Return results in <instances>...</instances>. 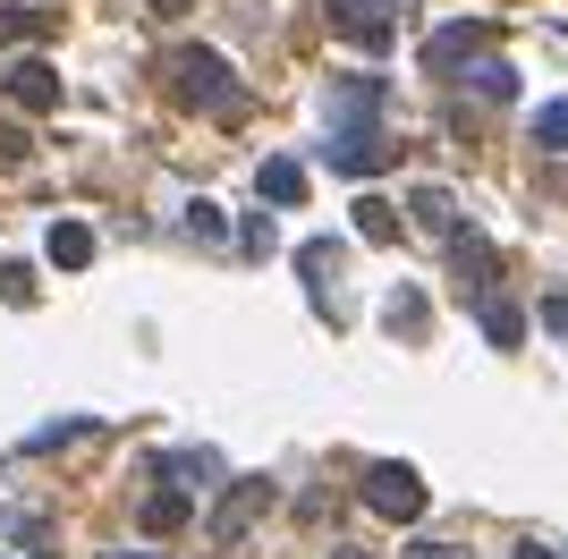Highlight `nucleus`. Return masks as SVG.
Segmentation results:
<instances>
[{
	"instance_id": "f257e3e1",
	"label": "nucleus",
	"mask_w": 568,
	"mask_h": 559,
	"mask_svg": "<svg viewBox=\"0 0 568 559\" xmlns=\"http://www.w3.org/2000/svg\"><path fill=\"white\" fill-rule=\"evenodd\" d=\"M170 77H179V102H195V111H246V85H230L221 51H179Z\"/></svg>"
},
{
	"instance_id": "f03ea898",
	"label": "nucleus",
	"mask_w": 568,
	"mask_h": 559,
	"mask_svg": "<svg viewBox=\"0 0 568 559\" xmlns=\"http://www.w3.org/2000/svg\"><path fill=\"white\" fill-rule=\"evenodd\" d=\"M365 509L374 517H399V526H416V517H425V475H416V466H365Z\"/></svg>"
},
{
	"instance_id": "7ed1b4c3",
	"label": "nucleus",
	"mask_w": 568,
	"mask_h": 559,
	"mask_svg": "<svg viewBox=\"0 0 568 559\" xmlns=\"http://www.w3.org/2000/svg\"><path fill=\"white\" fill-rule=\"evenodd\" d=\"M382 111V77H339L332 85V136H374Z\"/></svg>"
},
{
	"instance_id": "20e7f679",
	"label": "nucleus",
	"mask_w": 568,
	"mask_h": 559,
	"mask_svg": "<svg viewBox=\"0 0 568 559\" xmlns=\"http://www.w3.org/2000/svg\"><path fill=\"white\" fill-rule=\"evenodd\" d=\"M263 509H272V484H230V500L213 509V542H237Z\"/></svg>"
},
{
	"instance_id": "39448f33",
	"label": "nucleus",
	"mask_w": 568,
	"mask_h": 559,
	"mask_svg": "<svg viewBox=\"0 0 568 559\" xmlns=\"http://www.w3.org/2000/svg\"><path fill=\"white\" fill-rule=\"evenodd\" d=\"M450 272H458V288H467L475 305L493 297V246L484 237H467V230H450Z\"/></svg>"
},
{
	"instance_id": "423d86ee",
	"label": "nucleus",
	"mask_w": 568,
	"mask_h": 559,
	"mask_svg": "<svg viewBox=\"0 0 568 559\" xmlns=\"http://www.w3.org/2000/svg\"><path fill=\"white\" fill-rule=\"evenodd\" d=\"M323 162L348 170V179H374V170L390 162V136H382V128H374V136H332V144H323Z\"/></svg>"
},
{
	"instance_id": "0eeeda50",
	"label": "nucleus",
	"mask_w": 568,
	"mask_h": 559,
	"mask_svg": "<svg viewBox=\"0 0 568 559\" xmlns=\"http://www.w3.org/2000/svg\"><path fill=\"white\" fill-rule=\"evenodd\" d=\"M9 102H18V111H60V77H51L43 60H18V69H9Z\"/></svg>"
},
{
	"instance_id": "6e6552de",
	"label": "nucleus",
	"mask_w": 568,
	"mask_h": 559,
	"mask_svg": "<svg viewBox=\"0 0 568 559\" xmlns=\"http://www.w3.org/2000/svg\"><path fill=\"white\" fill-rule=\"evenodd\" d=\"M332 26H339V34H356L365 51L390 43V18H382V0H332Z\"/></svg>"
},
{
	"instance_id": "1a4fd4ad",
	"label": "nucleus",
	"mask_w": 568,
	"mask_h": 559,
	"mask_svg": "<svg viewBox=\"0 0 568 559\" xmlns=\"http://www.w3.org/2000/svg\"><path fill=\"white\" fill-rule=\"evenodd\" d=\"M475 51H484V26H442V34H433V43H425V69L433 77H442V69H458V60H475Z\"/></svg>"
},
{
	"instance_id": "9d476101",
	"label": "nucleus",
	"mask_w": 568,
	"mask_h": 559,
	"mask_svg": "<svg viewBox=\"0 0 568 559\" xmlns=\"http://www.w3.org/2000/svg\"><path fill=\"white\" fill-rule=\"evenodd\" d=\"M43 255L60 263V272H85V263H94V230H85V221H51Z\"/></svg>"
},
{
	"instance_id": "9b49d317",
	"label": "nucleus",
	"mask_w": 568,
	"mask_h": 559,
	"mask_svg": "<svg viewBox=\"0 0 568 559\" xmlns=\"http://www.w3.org/2000/svg\"><path fill=\"white\" fill-rule=\"evenodd\" d=\"M255 186H263V195H272V204H306V170L288 162V153H272V162L255 170Z\"/></svg>"
},
{
	"instance_id": "f8f14e48",
	"label": "nucleus",
	"mask_w": 568,
	"mask_h": 559,
	"mask_svg": "<svg viewBox=\"0 0 568 559\" xmlns=\"http://www.w3.org/2000/svg\"><path fill=\"white\" fill-rule=\"evenodd\" d=\"M60 34V9H0V43H43Z\"/></svg>"
},
{
	"instance_id": "ddd939ff",
	"label": "nucleus",
	"mask_w": 568,
	"mask_h": 559,
	"mask_svg": "<svg viewBox=\"0 0 568 559\" xmlns=\"http://www.w3.org/2000/svg\"><path fill=\"white\" fill-rule=\"evenodd\" d=\"M356 237H365V246H390V237H399V212L382 204V195H365V204H356Z\"/></svg>"
},
{
	"instance_id": "4468645a",
	"label": "nucleus",
	"mask_w": 568,
	"mask_h": 559,
	"mask_svg": "<svg viewBox=\"0 0 568 559\" xmlns=\"http://www.w3.org/2000/svg\"><path fill=\"white\" fill-rule=\"evenodd\" d=\"M484 331H493V348H518V339H526V314L509 297H484Z\"/></svg>"
},
{
	"instance_id": "2eb2a0df",
	"label": "nucleus",
	"mask_w": 568,
	"mask_h": 559,
	"mask_svg": "<svg viewBox=\"0 0 568 559\" xmlns=\"http://www.w3.org/2000/svg\"><path fill=\"white\" fill-rule=\"evenodd\" d=\"M213 449H170V458H162V475H179V491H204V475H213Z\"/></svg>"
},
{
	"instance_id": "dca6fc26",
	"label": "nucleus",
	"mask_w": 568,
	"mask_h": 559,
	"mask_svg": "<svg viewBox=\"0 0 568 559\" xmlns=\"http://www.w3.org/2000/svg\"><path fill=\"white\" fill-rule=\"evenodd\" d=\"M535 144H544V153H568V102H544V111H535Z\"/></svg>"
},
{
	"instance_id": "f3484780",
	"label": "nucleus",
	"mask_w": 568,
	"mask_h": 559,
	"mask_svg": "<svg viewBox=\"0 0 568 559\" xmlns=\"http://www.w3.org/2000/svg\"><path fill=\"white\" fill-rule=\"evenodd\" d=\"M475 93H484V102H509V93H518V69H509V60H484V69H475Z\"/></svg>"
},
{
	"instance_id": "a211bd4d",
	"label": "nucleus",
	"mask_w": 568,
	"mask_h": 559,
	"mask_svg": "<svg viewBox=\"0 0 568 559\" xmlns=\"http://www.w3.org/2000/svg\"><path fill=\"white\" fill-rule=\"evenodd\" d=\"M179 517H187V491H153V500H144V526H153V535H170Z\"/></svg>"
},
{
	"instance_id": "6ab92c4d",
	"label": "nucleus",
	"mask_w": 568,
	"mask_h": 559,
	"mask_svg": "<svg viewBox=\"0 0 568 559\" xmlns=\"http://www.w3.org/2000/svg\"><path fill=\"white\" fill-rule=\"evenodd\" d=\"M416 221H425V230H450V195H442V186H425V195H416Z\"/></svg>"
},
{
	"instance_id": "aec40b11",
	"label": "nucleus",
	"mask_w": 568,
	"mask_h": 559,
	"mask_svg": "<svg viewBox=\"0 0 568 559\" xmlns=\"http://www.w3.org/2000/svg\"><path fill=\"white\" fill-rule=\"evenodd\" d=\"M0 297H9V305H34V272H26V263H9V272H0Z\"/></svg>"
},
{
	"instance_id": "412c9836",
	"label": "nucleus",
	"mask_w": 568,
	"mask_h": 559,
	"mask_svg": "<svg viewBox=\"0 0 568 559\" xmlns=\"http://www.w3.org/2000/svg\"><path fill=\"white\" fill-rule=\"evenodd\" d=\"M390 331H407V339H416V331H425V297H390Z\"/></svg>"
},
{
	"instance_id": "4be33fe9",
	"label": "nucleus",
	"mask_w": 568,
	"mask_h": 559,
	"mask_svg": "<svg viewBox=\"0 0 568 559\" xmlns=\"http://www.w3.org/2000/svg\"><path fill=\"white\" fill-rule=\"evenodd\" d=\"M544 323H551V331L568 339V297H551V305H544Z\"/></svg>"
},
{
	"instance_id": "5701e85b",
	"label": "nucleus",
	"mask_w": 568,
	"mask_h": 559,
	"mask_svg": "<svg viewBox=\"0 0 568 559\" xmlns=\"http://www.w3.org/2000/svg\"><path fill=\"white\" fill-rule=\"evenodd\" d=\"M416 559H467V551H450V542H416Z\"/></svg>"
},
{
	"instance_id": "b1692460",
	"label": "nucleus",
	"mask_w": 568,
	"mask_h": 559,
	"mask_svg": "<svg viewBox=\"0 0 568 559\" xmlns=\"http://www.w3.org/2000/svg\"><path fill=\"white\" fill-rule=\"evenodd\" d=\"M518 559H560V551H544V542H518Z\"/></svg>"
},
{
	"instance_id": "393cba45",
	"label": "nucleus",
	"mask_w": 568,
	"mask_h": 559,
	"mask_svg": "<svg viewBox=\"0 0 568 559\" xmlns=\"http://www.w3.org/2000/svg\"><path fill=\"white\" fill-rule=\"evenodd\" d=\"M111 559H170V551H111Z\"/></svg>"
},
{
	"instance_id": "a878e982",
	"label": "nucleus",
	"mask_w": 568,
	"mask_h": 559,
	"mask_svg": "<svg viewBox=\"0 0 568 559\" xmlns=\"http://www.w3.org/2000/svg\"><path fill=\"white\" fill-rule=\"evenodd\" d=\"M153 9H162V18H179V9H187V0H153Z\"/></svg>"
},
{
	"instance_id": "bb28decb",
	"label": "nucleus",
	"mask_w": 568,
	"mask_h": 559,
	"mask_svg": "<svg viewBox=\"0 0 568 559\" xmlns=\"http://www.w3.org/2000/svg\"><path fill=\"white\" fill-rule=\"evenodd\" d=\"M339 559H356V551H339Z\"/></svg>"
}]
</instances>
